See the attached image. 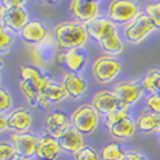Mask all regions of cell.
I'll use <instances>...</instances> for the list:
<instances>
[{
	"label": "cell",
	"instance_id": "6da1fadb",
	"mask_svg": "<svg viewBox=\"0 0 160 160\" xmlns=\"http://www.w3.org/2000/svg\"><path fill=\"white\" fill-rule=\"evenodd\" d=\"M89 35L84 24L71 21L62 22L54 27V39L58 47L69 51L75 48H82L88 40Z\"/></svg>",
	"mask_w": 160,
	"mask_h": 160
},
{
	"label": "cell",
	"instance_id": "7a4b0ae2",
	"mask_svg": "<svg viewBox=\"0 0 160 160\" xmlns=\"http://www.w3.org/2000/svg\"><path fill=\"white\" fill-rule=\"evenodd\" d=\"M70 120L72 128L80 131L82 135H90L98 128L99 113L92 105L82 104L72 112Z\"/></svg>",
	"mask_w": 160,
	"mask_h": 160
},
{
	"label": "cell",
	"instance_id": "3957f363",
	"mask_svg": "<svg viewBox=\"0 0 160 160\" xmlns=\"http://www.w3.org/2000/svg\"><path fill=\"white\" fill-rule=\"evenodd\" d=\"M155 29L157 28L151 21V18L146 13H140L136 18H134L132 21H130L128 24L124 25L123 32L125 40L132 45H136L143 41Z\"/></svg>",
	"mask_w": 160,
	"mask_h": 160
},
{
	"label": "cell",
	"instance_id": "277c9868",
	"mask_svg": "<svg viewBox=\"0 0 160 160\" xmlns=\"http://www.w3.org/2000/svg\"><path fill=\"white\" fill-rule=\"evenodd\" d=\"M140 6L130 0H113L108 5L107 18L113 23L128 24L140 15Z\"/></svg>",
	"mask_w": 160,
	"mask_h": 160
},
{
	"label": "cell",
	"instance_id": "5b68a950",
	"mask_svg": "<svg viewBox=\"0 0 160 160\" xmlns=\"http://www.w3.org/2000/svg\"><path fill=\"white\" fill-rule=\"evenodd\" d=\"M94 78L100 83H108L113 81L122 70V64L118 59L108 56H101L96 58L93 63Z\"/></svg>",
	"mask_w": 160,
	"mask_h": 160
},
{
	"label": "cell",
	"instance_id": "8992f818",
	"mask_svg": "<svg viewBox=\"0 0 160 160\" xmlns=\"http://www.w3.org/2000/svg\"><path fill=\"white\" fill-rule=\"evenodd\" d=\"M28 22V13L24 8H6L0 5V23L8 32L19 34Z\"/></svg>",
	"mask_w": 160,
	"mask_h": 160
},
{
	"label": "cell",
	"instance_id": "52a82bcc",
	"mask_svg": "<svg viewBox=\"0 0 160 160\" xmlns=\"http://www.w3.org/2000/svg\"><path fill=\"white\" fill-rule=\"evenodd\" d=\"M112 92L116 94L124 108L136 104L143 95L144 88L138 81H123L114 86Z\"/></svg>",
	"mask_w": 160,
	"mask_h": 160
},
{
	"label": "cell",
	"instance_id": "ba28073f",
	"mask_svg": "<svg viewBox=\"0 0 160 160\" xmlns=\"http://www.w3.org/2000/svg\"><path fill=\"white\" fill-rule=\"evenodd\" d=\"M45 128L47 134L56 137L57 140L71 128L70 117L63 110H56L46 116L45 118Z\"/></svg>",
	"mask_w": 160,
	"mask_h": 160
},
{
	"label": "cell",
	"instance_id": "9c48e42d",
	"mask_svg": "<svg viewBox=\"0 0 160 160\" xmlns=\"http://www.w3.org/2000/svg\"><path fill=\"white\" fill-rule=\"evenodd\" d=\"M39 141H40V137L35 134L24 132V134H12L11 135V142L15 146L17 154L27 158V159L35 157Z\"/></svg>",
	"mask_w": 160,
	"mask_h": 160
},
{
	"label": "cell",
	"instance_id": "30bf717a",
	"mask_svg": "<svg viewBox=\"0 0 160 160\" xmlns=\"http://www.w3.org/2000/svg\"><path fill=\"white\" fill-rule=\"evenodd\" d=\"M84 27L87 29L89 38H92L93 40L98 42H101L107 36L117 32L116 24L108 18H104V17H96L88 23H84Z\"/></svg>",
	"mask_w": 160,
	"mask_h": 160
},
{
	"label": "cell",
	"instance_id": "8fae6325",
	"mask_svg": "<svg viewBox=\"0 0 160 160\" xmlns=\"http://www.w3.org/2000/svg\"><path fill=\"white\" fill-rule=\"evenodd\" d=\"M92 106L95 108L96 112L102 116H107L116 108L123 107L118 98L112 90H100L95 93L92 100Z\"/></svg>",
	"mask_w": 160,
	"mask_h": 160
},
{
	"label": "cell",
	"instance_id": "7c38bea8",
	"mask_svg": "<svg viewBox=\"0 0 160 160\" xmlns=\"http://www.w3.org/2000/svg\"><path fill=\"white\" fill-rule=\"evenodd\" d=\"M70 11L72 16L78 19L81 23H88L98 17L99 2L98 1H86V0H73L70 2Z\"/></svg>",
	"mask_w": 160,
	"mask_h": 160
},
{
	"label": "cell",
	"instance_id": "4fadbf2b",
	"mask_svg": "<svg viewBox=\"0 0 160 160\" xmlns=\"http://www.w3.org/2000/svg\"><path fill=\"white\" fill-rule=\"evenodd\" d=\"M21 39L29 45H41L47 39V29L40 21H29L19 32Z\"/></svg>",
	"mask_w": 160,
	"mask_h": 160
},
{
	"label": "cell",
	"instance_id": "5bb4252c",
	"mask_svg": "<svg viewBox=\"0 0 160 160\" xmlns=\"http://www.w3.org/2000/svg\"><path fill=\"white\" fill-rule=\"evenodd\" d=\"M87 52L83 48L69 49L65 53L59 56V60L64 63L66 69L71 73L81 72L87 64Z\"/></svg>",
	"mask_w": 160,
	"mask_h": 160
},
{
	"label": "cell",
	"instance_id": "9a60e30c",
	"mask_svg": "<svg viewBox=\"0 0 160 160\" xmlns=\"http://www.w3.org/2000/svg\"><path fill=\"white\" fill-rule=\"evenodd\" d=\"M62 152V147L56 137L51 135H43L40 137V141L36 148L35 157L39 160H56Z\"/></svg>",
	"mask_w": 160,
	"mask_h": 160
},
{
	"label": "cell",
	"instance_id": "2e32d148",
	"mask_svg": "<svg viewBox=\"0 0 160 160\" xmlns=\"http://www.w3.org/2000/svg\"><path fill=\"white\" fill-rule=\"evenodd\" d=\"M8 129L16 131V134H24L32 127V112L25 107H19V108L13 110L8 116Z\"/></svg>",
	"mask_w": 160,
	"mask_h": 160
},
{
	"label": "cell",
	"instance_id": "e0dca14e",
	"mask_svg": "<svg viewBox=\"0 0 160 160\" xmlns=\"http://www.w3.org/2000/svg\"><path fill=\"white\" fill-rule=\"evenodd\" d=\"M58 141L62 147V151L71 153V154H76L80 149L84 147L83 135L72 127L68 131H65L64 134L58 138Z\"/></svg>",
	"mask_w": 160,
	"mask_h": 160
},
{
	"label": "cell",
	"instance_id": "ac0fdd59",
	"mask_svg": "<svg viewBox=\"0 0 160 160\" xmlns=\"http://www.w3.org/2000/svg\"><path fill=\"white\" fill-rule=\"evenodd\" d=\"M62 84L66 89L69 96L72 99H80L88 88V83L83 77H81L78 73H71V72H68L65 75Z\"/></svg>",
	"mask_w": 160,
	"mask_h": 160
},
{
	"label": "cell",
	"instance_id": "d6986e66",
	"mask_svg": "<svg viewBox=\"0 0 160 160\" xmlns=\"http://www.w3.org/2000/svg\"><path fill=\"white\" fill-rule=\"evenodd\" d=\"M19 75H21V80L28 81L38 84L39 87L45 90V88L48 86V83L51 82V76L47 73H43L39 68L34 66V65H23L19 68Z\"/></svg>",
	"mask_w": 160,
	"mask_h": 160
},
{
	"label": "cell",
	"instance_id": "ffe728a7",
	"mask_svg": "<svg viewBox=\"0 0 160 160\" xmlns=\"http://www.w3.org/2000/svg\"><path fill=\"white\" fill-rule=\"evenodd\" d=\"M68 96H69V94L62 83L51 81L42 93L43 108H49L53 104H58V102L63 101Z\"/></svg>",
	"mask_w": 160,
	"mask_h": 160
},
{
	"label": "cell",
	"instance_id": "44dd1931",
	"mask_svg": "<svg viewBox=\"0 0 160 160\" xmlns=\"http://www.w3.org/2000/svg\"><path fill=\"white\" fill-rule=\"evenodd\" d=\"M19 88L22 94L25 96L27 102L32 107H42L43 108V90L38 84L28 82V81H19Z\"/></svg>",
	"mask_w": 160,
	"mask_h": 160
},
{
	"label": "cell",
	"instance_id": "7402d4cb",
	"mask_svg": "<svg viewBox=\"0 0 160 160\" xmlns=\"http://www.w3.org/2000/svg\"><path fill=\"white\" fill-rule=\"evenodd\" d=\"M108 130H110V134L114 138L125 140V138H129L135 134V131L137 130V125L136 122L131 117H128L125 119L120 120L119 123L114 124L112 128L108 129Z\"/></svg>",
	"mask_w": 160,
	"mask_h": 160
},
{
	"label": "cell",
	"instance_id": "603a6c76",
	"mask_svg": "<svg viewBox=\"0 0 160 160\" xmlns=\"http://www.w3.org/2000/svg\"><path fill=\"white\" fill-rule=\"evenodd\" d=\"M137 130L141 132H153L160 130V114L155 113H142L136 122Z\"/></svg>",
	"mask_w": 160,
	"mask_h": 160
},
{
	"label": "cell",
	"instance_id": "cb8c5ba5",
	"mask_svg": "<svg viewBox=\"0 0 160 160\" xmlns=\"http://www.w3.org/2000/svg\"><path fill=\"white\" fill-rule=\"evenodd\" d=\"M99 43H100V46L105 53L111 54V56H117V54L122 53L124 49V43L119 38L118 32H114Z\"/></svg>",
	"mask_w": 160,
	"mask_h": 160
},
{
	"label": "cell",
	"instance_id": "d4e9b609",
	"mask_svg": "<svg viewBox=\"0 0 160 160\" xmlns=\"http://www.w3.org/2000/svg\"><path fill=\"white\" fill-rule=\"evenodd\" d=\"M100 154V159L101 160H119L123 158V155L125 152L123 151L122 146L116 141L108 142V143L102 147Z\"/></svg>",
	"mask_w": 160,
	"mask_h": 160
},
{
	"label": "cell",
	"instance_id": "484cf974",
	"mask_svg": "<svg viewBox=\"0 0 160 160\" xmlns=\"http://www.w3.org/2000/svg\"><path fill=\"white\" fill-rule=\"evenodd\" d=\"M159 82H160V70L153 69V70L147 72V75L144 76L143 81L141 83L143 86L144 90L149 92L151 94H155V93H158Z\"/></svg>",
	"mask_w": 160,
	"mask_h": 160
},
{
	"label": "cell",
	"instance_id": "4316f807",
	"mask_svg": "<svg viewBox=\"0 0 160 160\" xmlns=\"http://www.w3.org/2000/svg\"><path fill=\"white\" fill-rule=\"evenodd\" d=\"M129 117V112L128 108H123V107H119V108H116L114 111L110 112L107 116H105V124L108 129H111L117 123H119L120 120L125 119Z\"/></svg>",
	"mask_w": 160,
	"mask_h": 160
},
{
	"label": "cell",
	"instance_id": "83f0119b",
	"mask_svg": "<svg viewBox=\"0 0 160 160\" xmlns=\"http://www.w3.org/2000/svg\"><path fill=\"white\" fill-rule=\"evenodd\" d=\"M144 13L151 18L157 29H160V1L151 2L146 6Z\"/></svg>",
	"mask_w": 160,
	"mask_h": 160
},
{
	"label": "cell",
	"instance_id": "f1b7e54d",
	"mask_svg": "<svg viewBox=\"0 0 160 160\" xmlns=\"http://www.w3.org/2000/svg\"><path fill=\"white\" fill-rule=\"evenodd\" d=\"M73 159L75 160H101L100 159V154L96 153L94 148L84 146L82 149H80L76 154H73Z\"/></svg>",
	"mask_w": 160,
	"mask_h": 160
},
{
	"label": "cell",
	"instance_id": "f546056e",
	"mask_svg": "<svg viewBox=\"0 0 160 160\" xmlns=\"http://www.w3.org/2000/svg\"><path fill=\"white\" fill-rule=\"evenodd\" d=\"M15 155H17V152L12 142L2 141L0 143V160H11Z\"/></svg>",
	"mask_w": 160,
	"mask_h": 160
},
{
	"label": "cell",
	"instance_id": "4dcf8cb0",
	"mask_svg": "<svg viewBox=\"0 0 160 160\" xmlns=\"http://www.w3.org/2000/svg\"><path fill=\"white\" fill-rule=\"evenodd\" d=\"M146 106L151 113L160 114V94H149L146 98Z\"/></svg>",
	"mask_w": 160,
	"mask_h": 160
},
{
	"label": "cell",
	"instance_id": "1f68e13d",
	"mask_svg": "<svg viewBox=\"0 0 160 160\" xmlns=\"http://www.w3.org/2000/svg\"><path fill=\"white\" fill-rule=\"evenodd\" d=\"M12 107V96L5 88H0V111L5 114Z\"/></svg>",
	"mask_w": 160,
	"mask_h": 160
},
{
	"label": "cell",
	"instance_id": "d6a6232c",
	"mask_svg": "<svg viewBox=\"0 0 160 160\" xmlns=\"http://www.w3.org/2000/svg\"><path fill=\"white\" fill-rule=\"evenodd\" d=\"M13 39L11 36V34L2 27H0V51L2 53H5L6 51L10 49V46L12 45Z\"/></svg>",
	"mask_w": 160,
	"mask_h": 160
},
{
	"label": "cell",
	"instance_id": "836d02e7",
	"mask_svg": "<svg viewBox=\"0 0 160 160\" xmlns=\"http://www.w3.org/2000/svg\"><path fill=\"white\" fill-rule=\"evenodd\" d=\"M119 160H148L144 155L137 152H125L123 158Z\"/></svg>",
	"mask_w": 160,
	"mask_h": 160
},
{
	"label": "cell",
	"instance_id": "e575fe53",
	"mask_svg": "<svg viewBox=\"0 0 160 160\" xmlns=\"http://www.w3.org/2000/svg\"><path fill=\"white\" fill-rule=\"evenodd\" d=\"M2 6H6V8H15V6H19V8H24L25 5V1H21V0H4L1 1Z\"/></svg>",
	"mask_w": 160,
	"mask_h": 160
},
{
	"label": "cell",
	"instance_id": "d590c367",
	"mask_svg": "<svg viewBox=\"0 0 160 160\" xmlns=\"http://www.w3.org/2000/svg\"><path fill=\"white\" fill-rule=\"evenodd\" d=\"M6 129H8V118L6 114L0 116V131H5Z\"/></svg>",
	"mask_w": 160,
	"mask_h": 160
},
{
	"label": "cell",
	"instance_id": "8d00e7d4",
	"mask_svg": "<svg viewBox=\"0 0 160 160\" xmlns=\"http://www.w3.org/2000/svg\"><path fill=\"white\" fill-rule=\"evenodd\" d=\"M11 160H29V159H27V158H24V157H21V155H18V154H17V155H15V157H13V158H12Z\"/></svg>",
	"mask_w": 160,
	"mask_h": 160
},
{
	"label": "cell",
	"instance_id": "74e56055",
	"mask_svg": "<svg viewBox=\"0 0 160 160\" xmlns=\"http://www.w3.org/2000/svg\"><path fill=\"white\" fill-rule=\"evenodd\" d=\"M158 93L160 94V82H159V86H158Z\"/></svg>",
	"mask_w": 160,
	"mask_h": 160
},
{
	"label": "cell",
	"instance_id": "f35d334b",
	"mask_svg": "<svg viewBox=\"0 0 160 160\" xmlns=\"http://www.w3.org/2000/svg\"><path fill=\"white\" fill-rule=\"evenodd\" d=\"M159 138H160V130H159Z\"/></svg>",
	"mask_w": 160,
	"mask_h": 160
}]
</instances>
